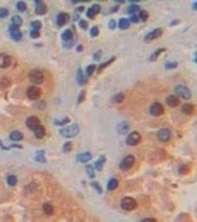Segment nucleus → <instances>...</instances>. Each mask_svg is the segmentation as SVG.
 <instances>
[{
    "label": "nucleus",
    "mask_w": 197,
    "mask_h": 222,
    "mask_svg": "<svg viewBox=\"0 0 197 222\" xmlns=\"http://www.w3.org/2000/svg\"><path fill=\"white\" fill-rule=\"evenodd\" d=\"M79 125L77 124H73L70 126H68L65 128H62L59 130L60 135L62 136L67 138V139H70V138H73L79 134Z\"/></svg>",
    "instance_id": "nucleus-1"
},
{
    "label": "nucleus",
    "mask_w": 197,
    "mask_h": 222,
    "mask_svg": "<svg viewBox=\"0 0 197 222\" xmlns=\"http://www.w3.org/2000/svg\"><path fill=\"white\" fill-rule=\"evenodd\" d=\"M174 90H175L176 93L177 94L178 96L185 99V100H190L191 99V91L186 86L178 85L175 87Z\"/></svg>",
    "instance_id": "nucleus-2"
},
{
    "label": "nucleus",
    "mask_w": 197,
    "mask_h": 222,
    "mask_svg": "<svg viewBox=\"0 0 197 222\" xmlns=\"http://www.w3.org/2000/svg\"><path fill=\"white\" fill-rule=\"evenodd\" d=\"M29 79L32 83L35 84V85H40L44 81V75L41 70H38V69H34L32 70L29 73Z\"/></svg>",
    "instance_id": "nucleus-3"
},
{
    "label": "nucleus",
    "mask_w": 197,
    "mask_h": 222,
    "mask_svg": "<svg viewBox=\"0 0 197 222\" xmlns=\"http://www.w3.org/2000/svg\"><path fill=\"white\" fill-rule=\"evenodd\" d=\"M121 206L124 210L132 211L137 207V202L134 198L125 197L121 201Z\"/></svg>",
    "instance_id": "nucleus-4"
},
{
    "label": "nucleus",
    "mask_w": 197,
    "mask_h": 222,
    "mask_svg": "<svg viewBox=\"0 0 197 222\" xmlns=\"http://www.w3.org/2000/svg\"><path fill=\"white\" fill-rule=\"evenodd\" d=\"M135 161V157L132 155H129V156H127L126 157H124L123 160L121 161L120 164H119V168L122 170V171H127V170H129L134 166Z\"/></svg>",
    "instance_id": "nucleus-5"
},
{
    "label": "nucleus",
    "mask_w": 197,
    "mask_h": 222,
    "mask_svg": "<svg viewBox=\"0 0 197 222\" xmlns=\"http://www.w3.org/2000/svg\"><path fill=\"white\" fill-rule=\"evenodd\" d=\"M149 112L151 116L158 117L164 114V113H165V107H164V106L160 102L156 101V102L153 103L150 105Z\"/></svg>",
    "instance_id": "nucleus-6"
},
{
    "label": "nucleus",
    "mask_w": 197,
    "mask_h": 222,
    "mask_svg": "<svg viewBox=\"0 0 197 222\" xmlns=\"http://www.w3.org/2000/svg\"><path fill=\"white\" fill-rule=\"evenodd\" d=\"M41 93H42V91L39 87H36V86H30L26 91V95H27V98L31 99V100H37L41 96Z\"/></svg>",
    "instance_id": "nucleus-7"
},
{
    "label": "nucleus",
    "mask_w": 197,
    "mask_h": 222,
    "mask_svg": "<svg viewBox=\"0 0 197 222\" xmlns=\"http://www.w3.org/2000/svg\"><path fill=\"white\" fill-rule=\"evenodd\" d=\"M141 141V136L137 131H133L127 135L126 143L130 146H136Z\"/></svg>",
    "instance_id": "nucleus-8"
},
{
    "label": "nucleus",
    "mask_w": 197,
    "mask_h": 222,
    "mask_svg": "<svg viewBox=\"0 0 197 222\" xmlns=\"http://www.w3.org/2000/svg\"><path fill=\"white\" fill-rule=\"evenodd\" d=\"M156 136L159 142L166 143L170 141L171 138V132L167 128H162L158 130Z\"/></svg>",
    "instance_id": "nucleus-9"
},
{
    "label": "nucleus",
    "mask_w": 197,
    "mask_h": 222,
    "mask_svg": "<svg viewBox=\"0 0 197 222\" xmlns=\"http://www.w3.org/2000/svg\"><path fill=\"white\" fill-rule=\"evenodd\" d=\"M163 34V30L162 28H156L150 31L145 36L144 40L145 42H150L155 39H159Z\"/></svg>",
    "instance_id": "nucleus-10"
},
{
    "label": "nucleus",
    "mask_w": 197,
    "mask_h": 222,
    "mask_svg": "<svg viewBox=\"0 0 197 222\" xmlns=\"http://www.w3.org/2000/svg\"><path fill=\"white\" fill-rule=\"evenodd\" d=\"M10 37L15 41H20L22 38V33L20 30V27L12 24L9 27Z\"/></svg>",
    "instance_id": "nucleus-11"
},
{
    "label": "nucleus",
    "mask_w": 197,
    "mask_h": 222,
    "mask_svg": "<svg viewBox=\"0 0 197 222\" xmlns=\"http://www.w3.org/2000/svg\"><path fill=\"white\" fill-rule=\"evenodd\" d=\"M40 125H41L40 120L39 119L38 117H36L35 116H29L28 118H27V120H26V125H27V127H28L30 130H32V131H34L36 127H39Z\"/></svg>",
    "instance_id": "nucleus-12"
},
{
    "label": "nucleus",
    "mask_w": 197,
    "mask_h": 222,
    "mask_svg": "<svg viewBox=\"0 0 197 222\" xmlns=\"http://www.w3.org/2000/svg\"><path fill=\"white\" fill-rule=\"evenodd\" d=\"M36 5L35 8V13L37 15H44L47 12V6L45 4L44 2L40 1V0H36L34 1Z\"/></svg>",
    "instance_id": "nucleus-13"
},
{
    "label": "nucleus",
    "mask_w": 197,
    "mask_h": 222,
    "mask_svg": "<svg viewBox=\"0 0 197 222\" xmlns=\"http://www.w3.org/2000/svg\"><path fill=\"white\" fill-rule=\"evenodd\" d=\"M166 104H167L170 107H176L180 104V100H179V96L175 95H170L166 98Z\"/></svg>",
    "instance_id": "nucleus-14"
},
{
    "label": "nucleus",
    "mask_w": 197,
    "mask_h": 222,
    "mask_svg": "<svg viewBox=\"0 0 197 222\" xmlns=\"http://www.w3.org/2000/svg\"><path fill=\"white\" fill-rule=\"evenodd\" d=\"M11 64V58L6 53H0V68H7Z\"/></svg>",
    "instance_id": "nucleus-15"
},
{
    "label": "nucleus",
    "mask_w": 197,
    "mask_h": 222,
    "mask_svg": "<svg viewBox=\"0 0 197 222\" xmlns=\"http://www.w3.org/2000/svg\"><path fill=\"white\" fill-rule=\"evenodd\" d=\"M69 19L68 14L65 13H60L56 17V24L59 27H62L67 23Z\"/></svg>",
    "instance_id": "nucleus-16"
},
{
    "label": "nucleus",
    "mask_w": 197,
    "mask_h": 222,
    "mask_svg": "<svg viewBox=\"0 0 197 222\" xmlns=\"http://www.w3.org/2000/svg\"><path fill=\"white\" fill-rule=\"evenodd\" d=\"M194 111H195L194 106H193L192 104H191V103H186V104H184L182 107H181V112L185 115L191 116V115L193 114Z\"/></svg>",
    "instance_id": "nucleus-17"
},
{
    "label": "nucleus",
    "mask_w": 197,
    "mask_h": 222,
    "mask_svg": "<svg viewBox=\"0 0 197 222\" xmlns=\"http://www.w3.org/2000/svg\"><path fill=\"white\" fill-rule=\"evenodd\" d=\"M130 129V125L127 122H122L117 126V132L121 135L127 133Z\"/></svg>",
    "instance_id": "nucleus-18"
},
{
    "label": "nucleus",
    "mask_w": 197,
    "mask_h": 222,
    "mask_svg": "<svg viewBox=\"0 0 197 222\" xmlns=\"http://www.w3.org/2000/svg\"><path fill=\"white\" fill-rule=\"evenodd\" d=\"M91 159H92V155H91V153L89 152H85L83 153H80L77 156V161L82 163L88 162V161H89Z\"/></svg>",
    "instance_id": "nucleus-19"
},
{
    "label": "nucleus",
    "mask_w": 197,
    "mask_h": 222,
    "mask_svg": "<svg viewBox=\"0 0 197 222\" xmlns=\"http://www.w3.org/2000/svg\"><path fill=\"white\" fill-rule=\"evenodd\" d=\"M77 81L78 83L81 85H85L88 82L85 76H84V74L83 73V71L82 70V69H80V68L78 69V70L77 72Z\"/></svg>",
    "instance_id": "nucleus-20"
},
{
    "label": "nucleus",
    "mask_w": 197,
    "mask_h": 222,
    "mask_svg": "<svg viewBox=\"0 0 197 222\" xmlns=\"http://www.w3.org/2000/svg\"><path fill=\"white\" fill-rule=\"evenodd\" d=\"M130 26H131V22H130L129 19L126 18H122L119 19V28L122 30H125L128 29Z\"/></svg>",
    "instance_id": "nucleus-21"
},
{
    "label": "nucleus",
    "mask_w": 197,
    "mask_h": 222,
    "mask_svg": "<svg viewBox=\"0 0 197 222\" xmlns=\"http://www.w3.org/2000/svg\"><path fill=\"white\" fill-rule=\"evenodd\" d=\"M34 135L37 139H42L45 135V129L44 126L40 125L34 130Z\"/></svg>",
    "instance_id": "nucleus-22"
},
{
    "label": "nucleus",
    "mask_w": 197,
    "mask_h": 222,
    "mask_svg": "<svg viewBox=\"0 0 197 222\" xmlns=\"http://www.w3.org/2000/svg\"><path fill=\"white\" fill-rule=\"evenodd\" d=\"M165 51H166L165 48H158V49L156 50L154 52L150 55L149 60L150 62L156 61V60L159 58V57L160 55L163 52H165Z\"/></svg>",
    "instance_id": "nucleus-23"
},
{
    "label": "nucleus",
    "mask_w": 197,
    "mask_h": 222,
    "mask_svg": "<svg viewBox=\"0 0 197 222\" xmlns=\"http://www.w3.org/2000/svg\"><path fill=\"white\" fill-rule=\"evenodd\" d=\"M34 159L37 162L39 163H45L46 159L45 157V151L44 150H38L36 151L34 156Z\"/></svg>",
    "instance_id": "nucleus-24"
},
{
    "label": "nucleus",
    "mask_w": 197,
    "mask_h": 222,
    "mask_svg": "<svg viewBox=\"0 0 197 222\" xmlns=\"http://www.w3.org/2000/svg\"><path fill=\"white\" fill-rule=\"evenodd\" d=\"M61 37L62 40H64L65 42H69V41H71L73 38V33L70 29H66V30L62 33Z\"/></svg>",
    "instance_id": "nucleus-25"
},
{
    "label": "nucleus",
    "mask_w": 197,
    "mask_h": 222,
    "mask_svg": "<svg viewBox=\"0 0 197 222\" xmlns=\"http://www.w3.org/2000/svg\"><path fill=\"white\" fill-rule=\"evenodd\" d=\"M23 135L22 133L20 131H13L10 133V140L14 141V142H20V141H22L23 139Z\"/></svg>",
    "instance_id": "nucleus-26"
},
{
    "label": "nucleus",
    "mask_w": 197,
    "mask_h": 222,
    "mask_svg": "<svg viewBox=\"0 0 197 222\" xmlns=\"http://www.w3.org/2000/svg\"><path fill=\"white\" fill-rule=\"evenodd\" d=\"M105 162H106V158H105V156H102L101 157H100L99 159L97 161L95 162V167H96V169L99 170V171H101V170H102L103 166H104V164H105Z\"/></svg>",
    "instance_id": "nucleus-27"
},
{
    "label": "nucleus",
    "mask_w": 197,
    "mask_h": 222,
    "mask_svg": "<svg viewBox=\"0 0 197 222\" xmlns=\"http://www.w3.org/2000/svg\"><path fill=\"white\" fill-rule=\"evenodd\" d=\"M43 211H44L45 214L47 215V216H51L53 214V207L51 204H48V203H45V204L43 205Z\"/></svg>",
    "instance_id": "nucleus-28"
},
{
    "label": "nucleus",
    "mask_w": 197,
    "mask_h": 222,
    "mask_svg": "<svg viewBox=\"0 0 197 222\" xmlns=\"http://www.w3.org/2000/svg\"><path fill=\"white\" fill-rule=\"evenodd\" d=\"M115 60H116V57H115V56H113V57H112L111 58H110V59H109L108 61L102 63L101 65H99V68H98L99 73V72H101L102 70H103L105 68H106L107 67H108L110 65H111L112 63L115 62Z\"/></svg>",
    "instance_id": "nucleus-29"
},
{
    "label": "nucleus",
    "mask_w": 197,
    "mask_h": 222,
    "mask_svg": "<svg viewBox=\"0 0 197 222\" xmlns=\"http://www.w3.org/2000/svg\"><path fill=\"white\" fill-rule=\"evenodd\" d=\"M119 185V182L117 179L116 178H112L109 181V182L108 183V190L110 191L114 190L117 188Z\"/></svg>",
    "instance_id": "nucleus-30"
},
{
    "label": "nucleus",
    "mask_w": 197,
    "mask_h": 222,
    "mask_svg": "<svg viewBox=\"0 0 197 222\" xmlns=\"http://www.w3.org/2000/svg\"><path fill=\"white\" fill-rule=\"evenodd\" d=\"M140 11V7L137 5H131L128 7L127 8V13L129 14L133 15V14H136V12L139 11Z\"/></svg>",
    "instance_id": "nucleus-31"
},
{
    "label": "nucleus",
    "mask_w": 197,
    "mask_h": 222,
    "mask_svg": "<svg viewBox=\"0 0 197 222\" xmlns=\"http://www.w3.org/2000/svg\"><path fill=\"white\" fill-rule=\"evenodd\" d=\"M124 100V95L123 93H119L116 94L113 97L114 102L117 103V104H121Z\"/></svg>",
    "instance_id": "nucleus-32"
},
{
    "label": "nucleus",
    "mask_w": 197,
    "mask_h": 222,
    "mask_svg": "<svg viewBox=\"0 0 197 222\" xmlns=\"http://www.w3.org/2000/svg\"><path fill=\"white\" fill-rule=\"evenodd\" d=\"M179 65L177 62H167L165 65V68L166 70H173L176 69Z\"/></svg>",
    "instance_id": "nucleus-33"
},
{
    "label": "nucleus",
    "mask_w": 197,
    "mask_h": 222,
    "mask_svg": "<svg viewBox=\"0 0 197 222\" xmlns=\"http://www.w3.org/2000/svg\"><path fill=\"white\" fill-rule=\"evenodd\" d=\"M7 182H8V185L10 187H13L17 184V178L15 175H9L7 178Z\"/></svg>",
    "instance_id": "nucleus-34"
},
{
    "label": "nucleus",
    "mask_w": 197,
    "mask_h": 222,
    "mask_svg": "<svg viewBox=\"0 0 197 222\" xmlns=\"http://www.w3.org/2000/svg\"><path fill=\"white\" fill-rule=\"evenodd\" d=\"M139 17L142 22H146L148 19V18H149V13H148V12L147 11L142 10V11L139 12Z\"/></svg>",
    "instance_id": "nucleus-35"
},
{
    "label": "nucleus",
    "mask_w": 197,
    "mask_h": 222,
    "mask_svg": "<svg viewBox=\"0 0 197 222\" xmlns=\"http://www.w3.org/2000/svg\"><path fill=\"white\" fill-rule=\"evenodd\" d=\"M96 68V65H90L86 68V73L88 76H91Z\"/></svg>",
    "instance_id": "nucleus-36"
},
{
    "label": "nucleus",
    "mask_w": 197,
    "mask_h": 222,
    "mask_svg": "<svg viewBox=\"0 0 197 222\" xmlns=\"http://www.w3.org/2000/svg\"><path fill=\"white\" fill-rule=\"evenodd\" d=\"M73 149V143L71 142H67L65 143L62 147V150L64 153L70 152Z\"/></svg>",
    "instance_id": "nucleus-37"
},
{
    "label": "nucleus",
    "mask_w": 197,
    "mask_h": 222,
    "mask_svg": "<svg viewBox=\"0 0 197 222\" xmlns=\"http://www.w3.org/2000/svg\"><path fill=\"white\" fill-rule=\"evenodd\" d=\"M70 122V118H62L61 120H55L54 124L56 125H59V126H64V125H67V123Z\"/></svg>",
    "instance_id": "nucleus-38"
},
{
    "label": "nucleus",
    "mask_w": 197,
    "mask_h": 222,
    "mask_svg": "<svg viewBox=\"0 0 197 222\" xmlns=\"http://www.w3.org/2000/svg\"><path fill=\"white\" fill-rule=\"evenodd\" d=\"M13 25L20 27L22 25V19L20 16H14L12 18Z\"/></svg>",
    "instance_id": "nucleus-39"
},
{
    "label": "nucleus",
    "mask_w": 197,
    "mask_h": 222,
    "mask_svg": "<svg viewBox=\"0 0 197 222\" xmlns=\"http://www.w3.org/2000/svg\"><path fill=\"white\" fill-rule=\"evenodd\" d=\"M41 23L38 20H36V21L32 22L30 23V26L33 28V30H38L39 31V30L41 29Z\"/></svg>",
    "instance_id": "nucleus-40"
},
{
    "label": "nucleus",
    "mask_w": 197,
    "mask_h": 222,
    "mask_svg": "<svg viewBox=\"0 0 197 222\" xmlns=\"http://www.w3.org/2000/svg\"><path fill=\"white\" fill-rule=\"evenodd\" d=\"M86 171H87L89 177H91V178H94L95 171H94V168L93 167L92 165H87V166H86Z\"/></svg>",
    "instance_id": "nucleus-41"
},
{
    "label": "nucleus",
    "mask_w": 197,
    "mask_h": 222,
    "mask_svg": "<svg viewBox=\"0 0 197 222\" xmlns=\"http://www.w3.org/2000/svg\"><path fill=\"white\" fill-rule=\"evenodd\" d=\"M16 8L19 11L24 12L26 9H27V5H26V3L24 2H17Z\"/></svg>",
    "instance_id": "nucleus-42"
},
{
    "label": "nucleus",
    "mask_w": 197,
    "mask_h": 222,
    "mask_svg": "<svg viewBox=\"0 0 197 222\" xmlns=\"http://www.w3.org/2000/svg\"><path fill=\"white\" fill-rule=\"evenodd\" d=\"M0 85L2 88H6V87H8L10 85V82L9 79H8L7 78H3L2 79L0 82Z\"/></svg>",
    "instance_id": "nucleus-43"
},
{
    "label": "nucleus",
    "mask_w": 197,
    "mask_h": 222,
    "mask_svg": "<svg viewBox=\"0 0 197 222\" xmlns=\"http://www.w3.org/2000/svg\"><path fill=\"white\" fill-rule=\"evenodd\" d=\"M99 33V28L96 26L93 27L91 29V30H90V34H91V36L92 37H98Z\"/></svg>",
    "instance_id": "nucleus-44"
},
{
    "label": "nucleus",
    "mask_w": 197,
    "mask_h": 222,
    "mask_svg": "<svg viewBox=\"0 0 197 222\" xmlns=\"http://www.w3.org/2000/svg\"><path fill=\"white\" fill-rule=\"evenodd\" d=\"M79 27H80L82 29V30H86L88 28V26H89V24H88V22L87 21H86V20L82 19V20H80V21H79Z\"/></svg>",
    "instance_id": "nucleus-45"
},
{
    "label": "nucleus",
    "mask_w": 197,
    "mask_h": 222,
    "mask_svg": "<svg viewBox=\"0 0 197 222\" xmlns=\"http://www.w3.org/2000/svg\"><path fill=\"white\" fill-rule=\"evenodd\" d=\"M190 168L188 165H182L180 168H179V172L181 174H187V173H189Z\"/></svg>",
    "instance_id": "nucleus-46"
},
{
    "label": "nucleus",
    "mask_w": 197,
    "mask_h": 222,
    "mask_svg": "<svg viewBox=\"0 0 197 222\" xmlns=\"http://www.w3.org/2000/svg\"><path fill=\"white\" fill-rule=\"evenodd\" d=\"M85 96H86V92L85 90H82V92L80 93L79 94V97H78V104H80V103L83 102L85 99Z\"/></svg>",
    "instance_id": "nucleus-47"
},
{
    "label": "nucleus",
    "mask_w": 197,
    "mask_h": 222,
    "mask_svg": "<svg viewBox=\"0 0 197 222\" xmlns=\"http://www.w3.org/2000/svg\"><path fill=\"white\" fill-rule=\"evenodd\" d=\"M9 14V11L7 8H0V17L5 18Z\"/></svg>",
    "instance_id": "nucleus-48"
},
{
    "label": "nucleus",
    "mask_w": 197,
    "mask_h": 222,
    "mask_svg": "<svg viewBox=\"0 0 197 222\" xmlns=\"http://www.w3.org/2000/svg\"><path fill=\"white\" fill-rule=\"evenodd\" d=\"M139 19H140L139 17L137 14L131 15V16H130L129 18L130 22H132V23H138V22H139Z\"/></svg>",
    "instance_id": "nucleus-49"
},
{
    "label": "nucleus",
    "mask_w": 197,
    "mask_h": 222,
    "mask_svg": "<svg viewBox=\"0 0 197 222\" xmlns=\"http://www.w3.org/2000/svg\"><path fill=\"white\" fill-rule=\"evenodd\" d=\"M86 15H87V17H88L89 19H93L95 18V16H96V14L95 13V12L93 11L92 8H90L88 10Z\"/></svg>",
    "instance_id": "nucleus-50"
},
{
    "label": "nucleus",
    "mask_w": 197,
    "mask_h": 222,
    "mask_svg": "<svg viewBox=\"0 0 197 222\" xmlns=\"http://www.w3.org/2000/svg\"><path fill=\"white\" fill-rule=\"evenodd\" d=\"M91 8H92L93 11L95 12L96 14H98V13H99V12L101 11V6H100L99 4L93 5L92 7H91Z\"/></svg>",
    "instance_id": "nucleus-51"
},
{
    "label": "nucleus",
    "mask_w": 197,
    "mask_h": 222,
    "mask_svg": "<svg viewBox=\"0 0 197 222\" xmlns=\"http://www.w3.org/2000/svg\"><path fill=\"white\" fill-rule=\"evenodd\" d=\"M116 27V22L114 19L110 20V22H108V28L110 29V30H115Z\"/></svg>",
    "instance_id": "nucleus-52"
},
{
    "label": "nucleus",
    "mask_w": 197,
    "mask_h": 222,
    "mask_svg": "<svg viewBox=\"0 0 197 222\" xmlns=\"http://www.w3.org/2000/svg\"><path fill=\"white\" fill-rule=\"evenodd\" d=\"M30 37L33 38V39H36V38L39 37L40 33H39V32L38 31V30H30Z\"/></svg>",
    "instance_id": "nucleus-53"
},
{
    "label": "nucleus",
    "mask_w": 197,
    "mask_h": 222,
    "mask_svg": "<svg viewBox=\"0 0 197 222\" xmlns=\"http://www.w3.org/2000/svg\"><path fill=\"white\" fill-rule=\"evenodd\" d=\"M100 57H101V51H98V52H96L93 55V59L96 60V61L99 60Z\"/></svg>",
    "instance_id": "nucleus-54"
},
{
    "label": "nucleus",
    "mask_w": 197,
    "mask_h": 222,
    "mask_svg": "<svg viewBox=\"0 0 197 222\" xmlns=\"http://www.w3.org/2000/svg\"><path fill=\"white\" fill-rule=\"evenodd\" d=\"M141 222H157L156 220L154 219V218H145L143 219Z\"/></svg>",
    "instance_id": "nucleus-55"
},
{
    "label": "nucleus",
    "mask_w": 197,
    "mask_h": 222,
    "mask_svg": "<svg viewBox=\"0 0 197 222\" xmlns=\"http://www.w3.org/2000/svg\"><path fill=\"white\" fill-rule=\"evenodd\" d=\"M119 5L114 6L111 8V9L110 10V13H116V12H117L119 11Z\"/></svg>",
    "instance_id": "nucleus-56"
},
{
    "label": "nucleus",
    "mask_w": 197,
    "mask_h": 222,
    "mask_svg": "<svg viewBox=\"0 0 197 222\" xmlns=\"http://www.w3.org/2000/svg\"><path fill=\"white\" fill-rule=\"evenodd\" d=\"M179 23V19H175V20H173L172 22H170V26H175V25H178Z\"/></svg>",
    "instance_id": "nucleus-57"
},
{
    "label": "nucleus",
    "mask_w": 197,
    "mask_h": 222,
    "mask_svg": "<svg viewBox=\"0 0 197 222\" xmlns=\"http://www.w3.org/2000/svg\"><path fill=\"white\" fill-rule=\"evenodd\" d=\"M83 49H84V48H83L82 44H79V45H78L77 48V51L78 52H82V51H83Z\"/></svg>",
    "instance_id": "nucleus-58"
},
{
    "label": "nucleus",
    "mask_w": 197,
    "mask_h": 222,
    "mask_svg": "<svg viewBox=\"0 0 197 222\" xmlns=\"http://www.w3.org/2000/svg\"><path fill=\"white\" fill-rule=\"evenodd\" d=\"M192 8L193 11H197V2H195L193 5H192Z\"/></svg>",
    "instance_id": "nucleus-59"
},
{
    "label": "nucleus",
    "mask_w": 197,
    "mask_h": 222,
    "mask_svg": "<svg viewBox=\"0 0 197 222\" xmlns=\"http://www.w3.org/2000/svg\"><path fill=\"white\" fill-rule=\"evenodd\" d=\"M84 6H80V7H79V8H77V11L80 12V13H82V12L84 11Z\"/></svg>",
    "instance_id": "nucleus-60"
},
{
    "label": "nucleus",
    "mask_w": 197,
    "mask_h": 222,
    "mask_svg": "<svg viewBox=\"0 0 197 222\" xmlns=\"http://www.w3.org/2000/svg\"><path fill=\"white\" fill-rule=\"evenodd\" d=\"M114 2L117 3H120V4H124L125 2V1H123V0H114Z\"/></svg>",
    "instance_id": "nucleus-61"
},
{
    "label": "nucleus",
    "mask_w": 197,
    "mask_h": 222,
    "mask_svg": "<svg viewBox=\"0 0 197 222\" xmlns=\"http://www.w3.org/2000/svg\"><path fill=\"white\" fill-rule=\"evenodd\" d=\"M140 0H129V2L131 3H138L139 2Z\"/></svg>",
    "instance_id": "nucleus-62"
},
{
    "label": "nucleus",
    "mask_w": 197,
    "mask_h": 222,
    "mask_svg": "<svg viewBox=\"0 0 197 222\" xmlns=\"http://www.w3.org/2000/svg\"><path fill=\"white\" fill-rule=\"evenodd\" d=\"M194 61L195 62L197 63V51L196 53H195V58H194Z\"/></svg>",
    "instance_id": "nucleus-63"
}]
</instances>
